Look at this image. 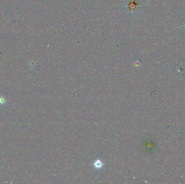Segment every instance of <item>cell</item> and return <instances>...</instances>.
<instances>
[{
    "instance_id": "1",
    "label": "cell",
    "mask_w": 185,
    "mask_h": 184,
    "mask_svg": "<svg viewBox=\"0 0 185 184\" xmlns=\"http://www.w3.org/2000/svg\"><path fill=\"white\" fill-rule=\"evenodd\" d=\"M7 102V100L6 98L3 96H1L0 97V105H4Z\"/></svg>"
}]
</instances>
